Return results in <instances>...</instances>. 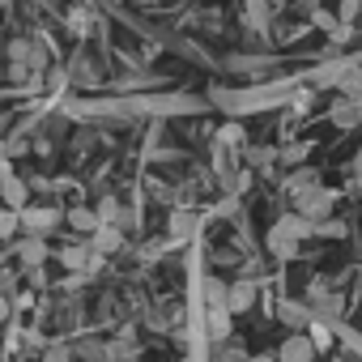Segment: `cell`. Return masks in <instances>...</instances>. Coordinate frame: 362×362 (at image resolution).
I'll return each instance as SVG.
<instances>
[{
  "label": "cell",
  "instance_id": "cell-23",
  "mask_svg": "<svg viewBox=\"0 0 362 362\" xmlns=\"http://www.w3.org/2000/svg\"><path fill=\"white\" fill-rule=\"evenodd\" d=\"M277 311H281V320H286L294 332H303V328H307V307H303V303H281Z\"/></svg>",
  "mask_w": 362,
  "mask_h": 362
},
{
  "label": "cell",
  "instance_id": "cell-25",
  "mask_svg": "<svg viewBox=\"0 0 362 362\" xmlns=\"http://www.w3.org/2000/svg\"><path fill=\"white\" fill-rule=\"evenodd\" d=\"M77 358H81V362H107V341H86V345L77 349Z\"/></svg>",
  "mask_w": 362,
  "mask_h": 362
},
{
  "label": "cell",
  "instance_id": "cell-17",
  "mask_svg": "<svg viewBox=\"0 0 362 362\" xmlns=\"http://www.w3.org/2000/svg\"><path fill=\"white\" fill-rule=\"evenodd\" d=\"M269 0H243V22H247V30H264L269 26Z\"/></svg>",
  "mask_w": 362,
  "mask_h": 362
},
{
  "label": "cell",
  "instance_id": "cell-5",
  "mask_svg": "<svg viewBox=\"0 0 362 362\" xmlns=\"http://www.w3.org/2000/svg\"><path fill=\"white\" fill-rule=\"evenodd\" d=\"M256 298H260V281H252V277H239V281H230V290H226V307H230V315L252 311Z\"/></svg>",
  "mask_w": 362,
  "mask_h": 362
},
{
  "label": "cell",
  "instance_id": "cell-30",
  "mask_svg": "<svg viewBox=\"0 0 362 362\" xmlns=\"http://www.w3.org/2000/svg\"><path fill=\"white\" fill-rule=\"evenodd\" d=\"M307 149H311V145H286V149H281V158L294 166V162H303V158H307Z\"/></svg>",
  "mask_w": 362,
  "mask_h": 362
},
{
  "label": "cell",
  "instance_id": "cell-38",
  "mask_svg": "<svg viewBox=\"0 0 362 362\" xmlns=\"http://www.w3.org/2000/svg\"><path fill=\"white\" fill-rule=\"evenodd\" d=\"M184 362H192V358H184Z\"/></svg>",
  "mask_w": 362,
  "mask_h": 362
},
{
  "label": "cell",
  "instance_id": "cell-13",
  "mask_svg": "<svg viewBox=\"0 0 362 362\" xmlns=\"http://www.w3.org/2000/svg\"><path fill=\"white\" fill-rule=\"evenodd\" d=\"M307 298H311V307H320L324 315H328V311H332V315H341V307H345V303H341V294H332V290H328L324 281H315Z\"/></svg>",
  "mask_w": 362,
  "mask_h": 362
},
{
  "label": "cell",
  "instance_id": "cell-18",
  "mask_svg": "<svg viewBox=\"0 0 362 362\" xmlns=\"http://www.w3.org/2000/svg\"><path fill=\"white\" fill-rule=\"evenodd\" d=\"M94 214H98V226H124V205H119V197H103Z\"/></svg>",
  "mask_w": 362,
  "mask_h": 362
},
{
  "label": "cell",
  "instance_id": "cell-11",
  "mask_svg": "<svg viewBox=\"0 0 362 362\" xmlns=\"http://www.w3.org/2000/svg\"><path fill=\"white\" fill-rule=\"evenodd\" d=\"M90 247H94L98 256H111V252L128 247V239H124V226H98V230L90 235Z\"/></svg>",
  "mask_w": 362,
  "mask_h": 362
},
{
  "label": "cell",
  "instance_id": "cell-14",
  "mask_svg": "<svg viewBox=\"0 0 362 362\" xmlns=\"http://www.w3.org/2000/svg\"><path fill=\"white\" fill-rule=\"evenodd\" d=\"M307 337H311V345H315V354H328L332 345H337V332L324 324V320H307V328H303Z\"/></svg>",
  "mask_w": 362,
  "mask_h": 362
},
{
  "label": "cell",
  "instance_id": "cell-24",
  "mask_svg": "<svg viewBox=\"0 0 362 362\" xmlns=\"http://www.w3.org/2000/svg\"><path fill=\"white\" fill-rule=\"evenodd\" d=\"M73 81H98V64L90 56H77L73 60Z\"/></svg>",
  "mask_w": 362,
  "mask_h": 362
},
{
  "label": "cell",
  "instance_id": "cell-29",
  "mask_svg": "<svg viewBox=\"0 0 362 362\" xmlns=\"http://www.w3.org/2000/svg\"><path fill=\"white\" fill-rule=\"evenodd\" d=\"M73 354H77V349H69V345H47V349H43V362H69Z\"/></svg>",
  "mask_w": 362,
  "mask_h": 362
},
{
  "label": "cell",
  "instance_id": "cell-15",
  "mask_svg": "<svg viewBox=\"0 0 362 362\" xmlns=\"http://www.w3.org/2000/svg\"><path fill=\"white\" fill-rule=\"evenodd\" d=\"M64 222H69L77 235H94V230H98V214H94V209H86V205L69 209V214H64Z\"/></svg>",
  "mask_w": 362,
  "mask_h": 362
},
{
  "label": "cell",
  "instance_id": "cell-3",
  "mask_svg": "<svg viewBox=\"0 0 362 362\" xmlns=\"http://www.w3.org/2000/svg\"><path fill=\"white\" fill-rule=\"evenodd\" d=\"M60 222H64V214H60L56 205H26V209H22V230H26V235L47 239Z\"/></svg>",
  "mask_w": 362,
  "mask_h": 362
},
{
  "label": "cell",
  "instance_id": "cell-19",
  "mask_svg": "<svg viewBox=\"0 0 362 362\" xmlns=\"http://www.w3.org/2000/svg\"><path fill=\"white\" fill-rule=\"evenodd\" d=\"M197 230V214L192 209H175L170 214V239H188Z\"/></svg>",
  "mask_w": 362,
  "mask_h": 362
},
{
  "label": "cell",
  "instance_id": "cell-21",
  "mask_svg": "<svg viewBox=\"0 0 362 362\" xmlns=\"http://www.w3.org/2000/svg\"><path fill=\"white\" fill-rule=\"evenodd\" d=\"M226 290H230V281L205 277V307H226Z\"/></svg>",
  "mask_w": 362,
  "mask_h": 362
},
{
  "label": "cell",
  "instance_id": "cell-22",
  "mask_svg": "<svg viewBox=\"0 0 362 362\" xmlns=\"http://www.w3.org/2000/svg\"><path fill=\"white\" fill-rule=\"evenodd\" d=\"M18 230H22V209L0 205V239H13Z\"/></svg>",
  "mask_w": 362,
  "mask_h": 362
},
{
  "label": "cell",
  "instance_id": "cell-9",
  "mask_svg": "<svg viewBox=\"0 0 362 362\" xmlns=\"http://www.w3.org/2000/svg\"><path fill=\"white\" fill-rule=\"evenodd\" d=\"M13 252H18L22 269H43V264L52 260V247H47V239H39V235H22V243H18Z\"/></svg>",
  "mask_w": 362,
  "mask_h": 362
},
{
  "label": "cell",
  "instance_id": "cell-28",
  "mask_svg": "<svg viewBox=\"0 0 362 362\" xmlns=\"http://www.w3.org/2000/svg\"><path fill=\"white\" fill-rule=\"evenodd\" d=\"M273 158H277L273 149H247V162H252V166H260V170H269V166H273Z\"/></svg>",
  "mask_w": 362,
  "mask_h": 362
},
{
  "label": "cell",
  "instance_id": "cell-33",
  "mask_svg": "<svg viewBox=\"0 0 362 362\" xmlns=\"http://www.w3.org/2000/svg\"><path fill=\"white\" fill-rule=\"evenodd\" d=\"M5 324H9V298L0 294V328H5Z\"/></svg>",
  "mask_w": 362,
  "mask_h": 362
},
{
  "label": "cell",
  "instance_id": "cell-26",
  "mask_svg": "<svg viewBox=\"0 0 362 362\" xmlns=\"http://www.w3.org/2000/svg\"><path fill=\"white\" fill-rule=\"evenodd\" d=\"M315 235H324V239H341V235H345V222L324 218V222H315Z\"/></svg>",
  "mask_w": 362,
  "mask_h": 362
},
{
  "label": "cell",
  "instance_id": "cell-35",
  "mask_svg": "<svg viewBox=\"0 0 362 362\" xmlns=\"http://www.w3.org/2000/svg\"><path fill=\"white\" fill-rule=\"evenodd\" d=\"M354 188L362 192V162H354Z\"/></svg>",
  "mask_w": 362,
  "mask_h": 362
},
{
  "label": "cell",
  "instance_id": "cell-37",
  "mask_svg": "<svg viewBox=\"0 0 362 362\" xmlns=\"http://www.w3.org/2000/svg\"><path fill=\"white\" fill-rule=\"evenodd\" d=\"M69 362H81V358H77V354H73V358H69Z\"/></svg>",
  "mask_w": 362,
  "mask_h": 362
},
{
  "label": "cell",
  "instance_id": "cell-27",
  "mask_svg": "<svg viewBox=\"0 0 362 362\" xmlns=\"http://www.w3.org/2000/svg\"><path fill=\"white\" fill-rule=\"evenodd\" d=\"M358 18H362V0H341V22L354 26Z\"/></svg>",
  "mask_w": 362,
  "mask_h": 362
},
{
  "label": "cell",
  "instance_id": "cell-34",
  "mask_svg": "<svg viewBox=\"0 0 362 362\" xmlns=\"http://www.w3.org/2000/svg\"><path fill=\"white\" fill-rule=\"evenodd\" d=\"M247 362H277V354H247Z\"/></svg>",
  "mask_w": 362,
  "mask_h": 362
},
{
  "label": "cell",
  "instance_id": "cell-31",
  "mask_svg": "<svg viewBox=\"0 0 362 362\" xmlns=\"http://www.w3.org/2000/svg\"><path fill=\"white\" fill-rule=\"evenodd\" d=\"M311 22H315L320 30H337V18H332V13H324V9H315V13H311Z\"/></svg>",
  "mask_w": 362,
  "mask_h": 362
},
{
  "label": "cell",
  "instance_id": "cell-36",
  "mask_svg": "<svg viewBox=\"0 0 362 362\" xmlns=\"http://www.w3.org/2000/svg\"><path fill=\"white\" fill-rule=\"evenodd\" d=\"M269 5H277V9H281V5H290V0H269Z\"/></svg>",
  "mask_w": 362,
  "mask_h": 362
},
{
  "label": "cell",
  "instance_id": "cell-1",
  "mask_svg": "<svg viewBox=\"0 0 362 362\" xmlns=\"http://www.w3.org/2000/svg\"><path fill=\"white\" fill-rule=\"evenodd\" d=\"M311 230H315V222H307L303 214H286V218H277V222L269 226L264 247H269L277 260H294V256H298V243H303Z\"/></svg>",
  "mask_w": 362,
  "mask_h": 362
},
{
  "label": "cell",
  "instance_id": "cell-6",
  "mask_svg": "<svg viewBox=\"0 0 362 362\" xmlns=\"http://www.w3.org/2000/svg\"><path fill=\"white\" fill-rule=\"evenodd\" d=\"M0 197H5L9 209H26L30 205V188H26V179H18L5 162H0Z\"/></svg>",
  "mask_w": 362,
  "mask_h": 362
},
{
  "label": "cell",
  "instance_id": "cell-32",
  "mask_svg": "<svg viewBox=\"0 0 362 362\" xmlns=\"http://www.w3.org/2000/svg\"><path fill=\"white\" fill-rule=\"evenodd\" d=\"M90 22H94L90 13H81V9L73 13V30H77V35H86V30H90Z\"/></svg>",
  "mask_w": 362,
  "mask_h": 362
},
{
  "label": "cell",
  "instance_id": "cell-10",
  "mask_svg": "<svg viewBox=\"0 0 362 362\" xmlns=\"http://www.w3.org/2000/svg\"><path fill=\"white\" fill-rule=\"evenodd\" d=\"M205 332H209L214 345L226 341V337H235V315H230V307H209V315H205Z\"/></svg>",
  "mask_w": 362,
  "mask_h": 362
},
{
  "label": "cell",
  "instance_id": "cell-4",
  "mask_svg": "<svg viewBox=\"0 0 362 362\" xmlns=\"http://www.w3.org/2000/svg\"><path fill=\"white\" fill-rule=\"evenodd\" d=\"M332 192L320 184V188H311V192H303V197H294V214H303L307 222H324L328 214H332Z\"/></svg>",
  "mask_w": 362,
  "mask_h": 362
},
{
  "label": "cell",
  "instance_id": "cell-2",
  "mask_svg": "<svg viewBox=\"0 0 362 362\" xmlns=\"http://www.w3.org/2000/svg\"><path fill=\"white\" fill-rule=\"evenodd\" d=\"M56 256H60V264H64L69 273H77V277H94V273L103 269V256H98L90 243H69V247H60Z\"/></svg>",
  "mask_w": 362,
  "mask_h": 362
},
{
  "label": "cell",
  "instance_id": "cell-8",
  "mask_svg": "<svg viewBox=\"0 0 362 362\" xmlns=\"http://www.w3.org/2000/svg\"><path fill=\"white\" fill-rule=\"evenodd\" d=\"M328 119H332V128H341V132H349V128H362V98H337L332 107H328Z\"/></svg>",
  "mask_w": 362,
  "mask_h": 362
},
{
  "label": "cell",
  "instance_id": "cell-20",
  "mask_svg": "<svg viewBox=\"0 0 362 362\" xmlns=\"http://www.w3.org/2000/svg\"><path fill=\"white\" fill-rule=\"evenodd\" d=\"M218 145H222V149H243V145H247L243 124H222V128H218Z\"/></svg>",
  "mask_w": 362,
  "mask_h": 362
},
{
  "label": "cell",
  "instance_id": "cell-7",
  "mask_svg": "<svg viewBox=\"0 0 362 362\" xmlns=\"http://www.w3.org/2000/svg\"><path fill=\"white\" fill-rule=\"evenodd\" d=\"M320 354H315V345H311V337L307 332H290L281 345H277V362H315Z\"/></svg>",
  "mask_w": 362,
  "mask_h": 362
},
{
  "label": "cell",
  "instance_id": "cell-16",
  "mask_svg": "<svg viewBox=\"0 0 362 362\" xmlns=\"http://www.w3.org/2000/svg\"><path fill=\"white\" fill-rule=\"evenodd\" d=\"M247 354H252V349H247L243 337H226V341H218V354H214V358H218V362H247Z\"/></svg>",
  "mask_w": 362,
  "mask_h": 362
},
{
  "label": "cell",
  "instance_id": "cell-12",
  "mask_svg": "<svg viewBox=\"0 0 362 362\" xmlns=\"http://www.w3.org/2000/svg\"><path fill=\"white\" fill-rule=\"evenodd\" d=\"M311 188H320V170H315V166H298V170L286 175V192H290V197H303V192H311Z\"/></svg>",
  "mask_w": 362,
  "mask_h": 362
}]
</instances>
